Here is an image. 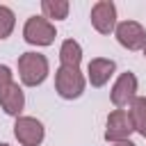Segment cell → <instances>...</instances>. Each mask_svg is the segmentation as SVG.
Wrapping results in <instances>:
<instances>
[{
	"instance_id": "6da1fadb",
	"label": "cell",
	"mask_w": 146,
	"mask_h": 146,
	"mask_svg": "<svg viewBox=\"0 0 146 146\" xmlns=\"http://www.w3.org/2000/svg\"><path fill=\"white\" fill-rule=\"evenodd\" d=\"M50 64L41 52H23L18 57V78L25 87H36L48 78Z\"/></svg>"
},
{
	"instance_id": "7a4b0ae2",
	"label": "cell",
	"mask_w": 146,
	"mask_h": 146,
	"mask_svg": "<svg viewBox=\"0 0 146 146\" xmlns=\"http://www.w3.org/2000/svg\"><path fill=\"white\" fill-rule=\"evenodd\" d=\"M87 87V78L80 73V68H66L59 66L55 71V91L64 98V100H75L82 96Z\"/></svg>"
},
{
	"instance_id": "3957f363",
	"label": "cell",
	"mask_w": 146,
	"mask_h": 146,
	"mask_svg": "<svg viewBox=\"0 0 146 146\" xmlns=\"http://www.w3.org/2000/svg\"><path fill=\"white\" fill-rule=\"evenodd\" d=\"M57 36L55 25L43 16H30L23 25V39L30 46H50Z\"/></svg>"
},
{
	"instance_id": "277c9868",
	"label": "cell",
	"mask_w": 146,
	"mask_h": 146,
	"mask_svg": "<svg viewBox=\"0 0 146 146\" xmlns=\"http://www.w3.org/2000/svg\"><path fill=\"white\" fill-rule=\"evenodd\" d=\"M137 87H139V82H137L135 73H130V71L121 73L116 78V82L112 84V91H110V98H112L114 107L116 110L130 107V103L137 98Z\"/></svg>"
},
{
	"instance_id": "5b68a950",
	"label": "cell",
	"mask_w": 146,
	"mask_h": 146,
	"mask_svg": "<svg viewBox=\"0 0 146 146\" xmlns=\"http://www.w3.org/2000/svg\"><path fill=\"white\" fill-rule=\"evenodd\" d=\"M14 137L21 146H39L46 137V128L34 116H18L14 123Z\"/></svg>"
},
{
	"instance_id": "8992f818",
	"label": "cell",
	"mask_w": 146,
	"mask_h": 146,
	"mask_svg": "<svg viewBox=\"0 0 146 146\" xmlns=\"http://www.w3.org/2000/svg\"><path fill=\"white\" fill-rule=\"evenodd\" d=\"M114 34H116V41L123 48H128V50H141L144 43H146V30L137 21H121V23H116Z\"/></svg>"
},
{
	"instance_id": "52a82bcc",
	"label": "cell",
	"mask_w": 146,
	"mask_h": 146,
	"mask_svg": "<svg viewBox=\"0 0 146 146\" xmlns=\"http://www.w3.org/2000/svg\"><path fill=\"white\" fill-rule=\"evenodd\" d=\"M132 132H135V128H132V121H130L128 110H114V112H110L107 128H105V139L110 144L125 141V139H130Z\"/></svg>"
},
{
	"instance_id": "ba28073f",
	"label": "cell",
	"mask_w": 146,
	"mask_h": 146,
	"mask_svg": "<svg viewBox=\"0 0 146 146\" xmlns=\"http://www.w3.org/2000/svg\"><path fill=\"white\" fill-rule=\"evenodd\" d=\"M91 25L100 34H112L116 27V5L112 0H98L91 7Z\"/></svg>"
},
{
	"instance_id": "9c48e42d",
	"label": "cell",
	"mask_w": 146,
	"mask_h": 146,
	"mask_svg": "<svg viewBox=\"0 0 146 146\" xmlns=\"http://www.w3.org/2000/svg\"><path fill=\"white\" fill-rule=\"evenodd\" d=\"M116 71V62L107 59V57H96L89 62L87 66V80L91 82V87H103L110 82V78Z\"/></svg>"
},
{
	"instance_id": "30bf717a",
	"label": "cell",
	"mask_w": 146,
	"mask_h": 146,
	"mask_svg": "<svg viewBox=\"0 0 146 146\" xmlns=\"http://www.w3.org/2000/svg\"><path fill=\"white\" fill-rule=\"evenodd\" d=\"M0 107L5 110V114L9 116H21L23 107H25V94H23V87L18 82H11L2 94H0Z\"/></svg>"
},
{
	"instance_id": "8fae6325",
	"label": "cell",
	"mask_w": 146,
	"mask_h": 146,
	"mask_svg": "<svg viewBox=\"0 0 146 146\" xmlns=\"http://www.w3.org/2000/svg\"><path fill=\"white\" fill-rule=\"evenodd\" d=\"M80 62H82V46L75 39H64L59 46V66L80 68Z\"/></svg>"
},
{
	"instance_id": "7c38bea8",
	"label": "cell",
	"mask_w": 146,
	"mask_h": 146,
	"mask_svg": "<svg viewBox=\"0 0 146 146\" xmlns=\"http://www.w3.org/2000/svg\"><path fill=\"white\" fill-rule=\"evenodd\" d=\"M128 114H130V121H132L135 132H139L141 137H146V98L144 96H137L130 103Z\"/></svg>"
},
{
	"instance_id": "4fadbf2b",
	"label": "cell",
	"mask_w": 146,
	"mask_h": 146,
	"mask_svg": "<svg viewBox=\"0 0 146 146\" xmlns=\"http://www.w3.org/2000/svg\"><path fill=\"white\" fill-rule=\"evenodd\" d=\"M68 0H41V11H43V18H48L50 23L52 21H62L68 16Z\"/></svg>"
},
{
	"instance_id": "5bb4252c",
	"label": "cell",
	"mask_w": 146,
	"mask_h": 146,
	"mask_svg": "<svg viewBox=\"0 0 146 146\" xmlns=\"http://www.w3.org/2000/svg\"><path fill=\"white\" fill-rule=\"evenodd\" d=\"M14 25H16V16L9 7L0 5V39H7L11 32H14Z\"/></svg>"
},
{
	"instance_id": "9a60e30c",
	"label": "cell",
	"mask_w": 146,
	"mask_h": 146,
	"mask_svg": "<svg viewBox=\"0 0 146 146\" xmlns=\"http://www.w3.org/2000/svg\"><path fill=\"white\" fill-rule=\"evenodd\" d=\"M11 82H14V73H11V68L5 66V64H0V94H2Z\"/></svg>"
},
{
	"instance_id": "2e32d148",
	"label": "cell",
	"mask_w": 146,
	"mask_h": 146,
	"mask_svg": "<svg viewBox=\"0 0 146 146\" xmlns=\"http://www.w3.org/2000/svg\"><path fill=\"white\" fill-rule=\"evenodd\" d=\"M110 146H137V144H132L130 139H125V141H116V144H110Z\"/></svg>"
},
{
	"instance_id": "e0dca14e",
	"label": "cell",
	"mask_w": 146,
	"mask_h": 146,
	"mask_svg": "<svg viewBox=\"0 0 146 146\" xmlns=\"http://www.w3.org/2000/svg\"><path fill=\"white\" fill-rule=\"evenodd\" d=\"M141 50H144V57H146V43H144V48H141Z\"/></svg>"
},
{
	"instance_id": "ac0fdd59",
	"label": "cell",
	"mask_w": 146,
	"mask_h": 146,
	"mask_svg": "<svg viewBox=\"0 0 146 146\" xmlns=\"http://www.w3.org/2000/svg\"><path fill=\"white\" fill-rule=\"evenodd\" d=\"M0 146H9V144H0Z\"/></svg>"
}]
</instances>
